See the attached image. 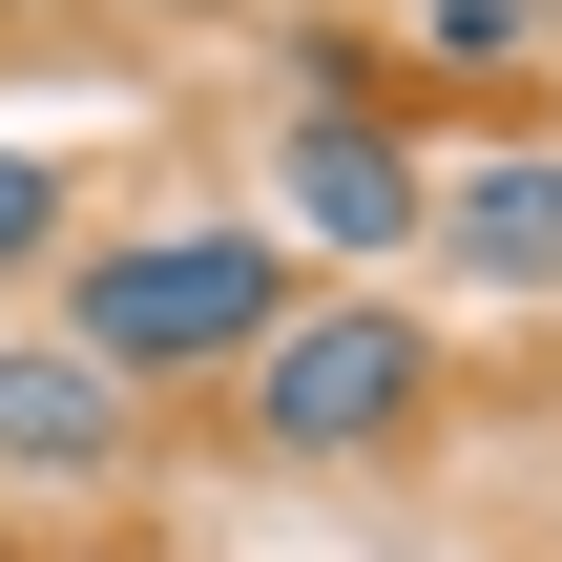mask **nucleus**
I'll return each instance as SVG.
<instances>
[{
  "label": "nucleus",
  "mask_w": 562,
  "mask_h": 562,
  "mask_svg": "<svg viewBox=\"0 0 562 562\" xmlns=\"http://www.w3.org/2000/svg\"><path fill=\"white\" fill-rule=\"evenodd\" d=\"M0 21H21V0H0Z\"/></svg>",
  "instance_id": "9d476101"
},
{
  "label": "nucleus",
  "mask_w": 562,
  "mask_h": 562,
  "mask_svg": "<svg viewBox=\"0 0 562 562\" xmlns=\"http://www.w3.org/2000/svg\"><path fill=\"white\" fill-rule=\"evenodd\" d=\"M83 250V188H63V146H0V292H42Z\"/></svg>",
  "instance_id": "0eeeda50"
},
{
  "label": "nucleus",
  "mask_w": 562,
  "mask_h": 562,
  "mask_svg": "<svg viewBox=\"0 0 562 562\" xmlns=\"http://www.w3.org/2000/svg\"><path fill=\"white\" fill-rule=\"evenodd\" d=\"M417 250L459 271V292H562V146H480V167H438V209H417Z\"/></svg>",
  "instance_id": "39448f33"
},
{
  "label": "nucleus",
  "mask_w": 562,
  "mask_h": 562,
  "mask_svg": "<svg viewBox=\"0 0 562 562\" xmlns=\"http://www.w3.org/2000/svg\"><path fill=\"white\" fill-rule=\"evenodd\" d=\"M42 292H63L42 334H63L83 375H125V396H229V375L271 355V313H292L313 271H292V250H271L250 209H125V229H83V250H63Z\"/></svg>",
  "instance_id": "f257e3e1"
},
{
  "label": "nucleus",
  "mask_w": 562,
  "mask_h": 562,
  "mask_svg": "<svg viewBox=\"0 0 562 562\" xmlns=\"http://www.w3.org/2000/svg\"><path fill=\"white\" fill-rule=\"evenodd\" d=\"M417 209H438V167L396 146V125H355V104H292L271 125V250L313 271H375V250H417Z\"/></svg>",
  "instance_id": "7ed1b4c3"
},
{
  "label": "nucleus",
  "mask_w": 562,
  "mask_h": 562,
  "mask_svg": "<svg viewBox=\"0 0 562 562\" xmlns=\"http://www.w3.org/2000/svg\"><path fill=\"white\" fill-rule=\"evenodd\" d=\"M396 83L521 104V83H542V0H417V21H396Z\"/></svg>",
  "instance_id": "423d86ee"
},
{
  "label": "nucleus",
  "mask_w": 562,
  "mask_h": 562,
  "mask_svg": "<svg viewBox=\"0 0 562 562\" xmlns=\"http://www.w3.org/2000/svg\"><path fill=\"white\" fill-rule=\"evenodd\" d=\"M0 562H125V542H0Z\"/></svg>",
  "instance_id": "6e6552de"
},
{
  "label": "nucleus",
  "mask_w": 562,
  "mask_h": 562,
  "mask_svg": "<svg viewBox=\"0 0 562 562\" xmlns=\"http://www.w3.org/2000/svg\"><path fill=\"white\" fill-rule=\"evenodd\" d=\"M542 42H562V0H542Z\"/></svg>",
  "instance_id": "1a4fd4ad"
},
{
  "label": "nucleus",
  "mask_w": 562,
  "mask_h": 562,
  "mask_svg": "<svg viewBox=\"0 0 562 562\" xmlns=\"http://www.w3.org/2000/svg\"><path fill=\"white\" fill-rule=\"evenodd\" d=\"M146 480V396L83 375L63 334H0V501H104Z\"/></svg>",
  "instance_id": "20e7f679"
},
{
  "label": "nucleus",
  "mask_w": 562,
  "mask_h": 562,
  "mask_svg": "<svg viewBox=\"0 0 562 562\" xmlns=\"http://www.w3.org/2000/svg\"><path fill=\"white\" fill-rule=\"evenodd\" d=\"M417 438H438V334H417L396 292H292L271 355L229 375V459H271V480L417 459Z\"/></svg>",
  "instance_id": "f03ea898"
}]
</instances>
